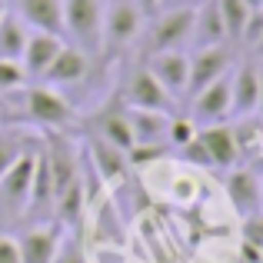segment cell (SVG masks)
I'll return each instance as SVG.
<instances>
[{
	"mask_svg": "<svg viewBox=\"0 0 263 263\" xmlns=\"http://www.w3.org/2000/svg\"><path fill=\"white\" fill-rule=\"evenodd\" d=\"M193 7H167L150 17L147 37H143V57L163 50H183L193 37Z\"/></svg>",
	"mask_w": 263,
	"mask_h": 263,
	"instance_id": "6da1fadb",
	"label": "cell"
},
{
	"mask_svg": "<svg viewBox=\"0 0 263 263\" xmlns=\"http://www.w3.org/2000/svg\"><path fill=\"white\" fill-rule=\"evenodd\" d=\"M64 33L84 53L103 50V0H64Z\"/></svg>",
	"mask_w": 263,
	"mask_h": 263,
	"instance_id": "7a4b0ae2",
	"label": "cell"
},
{
	"mask_svg": "<svg viewBox=\"0 0 263 263\" xmlns=\"http://www.w3.org/2000/svg\"><path fill=\"white\" fill-rule=\"evenodd\" d=\"M20 103H24V120L40 130H64L73 120L70 100L64 93H57V87H50V84L27 87L20 93Z\"/></svg>",
	"mask_w": 263,
	"mask_h": 263,
	"instance_id": "3957f363",
	"label": "cell"
},
{
	"mask_svg": "<svg viewBox=\"0 0 263 263\" xmlns=\"http://www.w3.org/2000/svg\"><path fill=\"white\" fill-rule=\"evenodd\" d=\"M143 27V10L137 0H110L103 7V50L117 53L127 44H134Z\"/></svg>",
	"mask_w": 263,
	"mask_h": 263,
	"instance_id": "277c9868",
	"label": "cell"
},
{
	"mask_svg": "<svg viewBox=\"0 0 263 263\" xmlns=\"http://www.w3.org/2000/svg\"><path fill=\"white\" fill-rule=\"evenodd\" d=\"M33 170H37V150H24V154L7 167V174L0 177V203H4L13 217L27 213L30 190H33Z\"/></svg>",
	"mask_w": 263,
	"mask_h": 263,
	"instance_id": "5b68a950",
	"label": "cell"
},
{
	"mask_svg": "<svg viewBox=\"0 0 263 263\" xmlns=\"http://www.w3.org/2000/svg\"><path fill=\"white\" fill-rule=\"evenodd\" d=\"M186 107H190V114H186V117H190L197 127L220 123L227 114H233V73H227V77L213 80L210 87H203L197 97L186 100Z\"/></svg>",
	"mask_w": 263,
	"mask_h": 263,
	"instance_id": "8992f818",
	"label": "cell"
},
{
	"mask_svg": "<svg viewBox=\"0 0 263 263\" xmlns=\"http://www.w3.org/2000/svg\"><path fill=\"white\" fill-rule=\"evenodd\" d=\"M233 67V50L223 44L217 47H197V50L190 53V80H186V100L190 97H197L203 87H210L213 80L227 77Z\"/></svg>",
	"mask_w": 263,
	"mask_h": 263,
	"instance_id": "52a82bcc",
	"label": "cell"
},
{
	"mask_svg": "<svg viewBox=\"0 0 263 263\" xmlns=\"http://www.w3.org/2000/svg\"><path fill=\"white\" fill-rule=\"evenodd\" d=\"M127 107H140V110H174V97L160 87V80L150 73L147 64H140L127 80Z\"/></svg>",
	"mask_w": 263,
	"mask_h": 263,
	"instance_id": "ba28073f",
	"label": "cell"
},
{
	"mask_svg": "<svg viewBox=\"0 0 263 263\" xmlns=\"http://www.w3.org/2000/svg\"><path fill=\"white\" fill-rule=\"evenodd\" d=\"M147 67L160 87L167 90L170 97H183L186 93V80H190V57L183 50H163V53H150L147 57Z\"/></svg>",
	"mask_w": 263,
	"mask_h": 263,
	"instance_id": "9c48e42d",
	"label": "cell"
},
{
	"mask_svg": "<svg viewBox=\"0 0 263 263\" xmlns=\"http://www.w3.org/2000/svg\"><path fill=\"white\" fill-rule=\"evenodd\" d=\"M64 240V227L53 220V223H33L30 230L20 233V257L24 263H53L57 257V247Z\"/></svg>",
	"mask_w": 263,
	"mask_h": 263,
	"instance_id": "30bf717a",
	"label": "cell"
},
{
	"mask_svg": "<svg viewBox=\"0 0 263 263\" xmlns=\"http://www.w3.org/2000/svg\"><path fill=\"white\" fill-rule=\"evenodd\" d=\"M197 143L203 147L210 167H223L230 170L240 157V140L233 134V127H220V123H210V127H200Z\"/></svg>",
	"mask_w": 263,
	"mask_h": 263,
	"instance_id": "8fae6325",
	"label": "cell"
},
{
	"mask_svg": "<svg viewBox=\"0 0 263 263\" xmlns=\"http://www.w3.org/2000/svg\"><path fill=\"white\" fill-rule=\"evenodd\" d=\"M17 13L30 30H44V33H64V0H17Z\"/></svg>",
	"mask_w": 263,
	"mask_h": 263,
	"instance_id": "7c38bea8",
	"label": "cell"
},
{
	"mask_svg": "<svg viewBox=\"0 0 263 263\" xmlns=\"http://www.w3.org/2000/svg\"><path fill=\"white\" fill-rule=\"evenodd\" d=\"M67 40L57 37V33H44V30H30V37H27V47H24V57H20V64H24L27 77H44L47 67L57 60L60 47H64Z\"/></svg>",
	"mask_w": 263,
	"mask_h": 263,
	"instance_id": "4fadbf2b",
	"label": "cell"
},
{
	"mask_svg": "<svg viewBox=\"0 0 263 263\" xmlns=\"http://www.w3.org/2000/svg\"><path fill=\"white\" fill-rule=\"evenodd\" d=\"M90 70V53H84L77 44H64L50 67H47L44 80L50 87H67V84H80Z\"/></svg>",
	"mask_w": 263,
	"mask_h": 263,
	"instance_id": "5bb4252c",
	"label": "cell"
},
{
	"mask_svg": "<svg viewBox=\"0 0 263 263\" xmlns=\"http://www.w3.org/2000/svg\"><path fill=\"white\" fill-rule=\"evenodd\" d=\"M260 103V64L247 60L233 70V114L250 117Z\"/></svg>",
	"mask_w": 263,
	"mask_h": 263,
	"instance_id": "9a60e30c",
	"label": "cell"
},
{
	"mask_svg": "<svg viewBox=\"0 0 263 263\" xmlns=\"http://www.w3.org/2000/svg\"><path fill=\"white\" fill-rule=\"evenodd\" d=\"M190 44L197 47H217V44H227V24L220 17V7L217 0H203L193 13V37Z\"/></svg>",
	"mask_w": 263,
	"mask_h": 263,
	"instance_id": "2e32d148",
	"label": "cell"
},
{
	"mask_svg": "<svg viewBox=\"0 0 263 263\" xmlns=\"http://www.w3.org/2000/svg\"><path fill=\"white\" fill-rule=\"evenodd\" d=\"M97 137H100L103 143H110V147L123 150L127 154L130 147H134V127H130V117H127V107H114V110H103L100 117H97Z\"/></svg>",
	"mask_w": 263,
	"mask_h": 263,
	"instance_id": "e0dca14e",
	"label": "cell"
},
{
	"mask_svg": "<svg viewBox=\"0 0 263 263\" xmlns=\"http://www.w3.org/2000/svg\"><path fill=\"white\" fill-rule=\"evenodd\" d=\"M127 117H130V127H134V140L137 143H167L170 114H163V110L127 107Z\"/></svg>",
	"mask_w": 263,
	"mask_h": 263,
	"instance_id": "ac0fdd59",
	"label": "cell"
},
{
	"mask_svg": "<svg viewBox=\"0 0 263 263\" xmlns=\"http://www.w3.org/2000/svg\"><path fill=\"white\" fill-rule=\"evenodd\" d=\"M27 37H30V27L17 17V13L7 10L0 17V60H20L24 57Z\"/></svg>",
	"mask_w": 263,
	"mask_h": 263,
	"instance_id": "d6986e66",
	"label": "cell"
},
{
	"mask_svg": "<svg viewBox=\"0 0 263 263\" xmlns=\"http://www.w3.org/2000/svg\"><path fill=\"white\" fill-rule=\"evenodd\" d=\"M227 190H230L233 206H237L240 213H247V217H250V213L257 210L260 200H263L260 183L253 180V174H247V170H233L230 180H227Z\"/></svg>",
	"mask_w": 263,
	"mask_h": 263,
	"instance_id": "ffe728a7",
	"label": "cell"
},
{
	"mask_svg": "<svg viewBox=\"0 0 263 263\" xmlns=\"http://www.w3.org/2000/svg\"><path fill=\"white\" fill-rule=\"evenodd\" d=\"M90 147H93V163H97V170L103 174V180L117 183L120 174L127 170V154H123V150H117V147H110V143H103L100 137H97Z\"/></svg>",
	"mask_w": 263,
	"mask_h": 263,
	"instance_id": "44dd1931",
	"label": "cell"
},
{
	"mask_svg": "<svg viewBox=\"0 0 263 263\" xmlns=\"http://www.w3.org/2000/svg\"><path fill=\"white\" fill-rule=\"evenodd\" d=\"M217 7H220V17H223V24H227V40H237L240 44L253 7L247 4V0H217Z\"/></svg>",
	"mask_w": 263,
	"mask_h": 263,
	"instance_id": "7402d4cb",
	"label": "cell"
},
{
	"mask_svg": "<svg viewBox=\"0 0 263 263\" xmlns=\"http://www.w3.org/2000/svg\"><path fill=\"white\" fill-rule=\"evenodd\" d=\"M27 84V70L20 60H0V93H13L24 90Z\"/></svg>",
	"mask_w": 263,
	"mask_h": 263,
	"instance_id": "603a6c76",
	"label": "cell"
},
{
	"mask_svg": "<svg viewBox=\"0 0 263 263\" xmlns=\"http://www.w3.org/2000/svg\"><path fill=\"white\" fill-rule=\"evenodd\" d=\"M200 127L190 120V117H170V130H167V140L174 143V147H190L193 140H197Z\"/></svg>",
	"mask_w": 263,
	"mask_h": 263,
	"instance_id": "cb8c5ba5",
	"label": "cell"
},
{
	"mask_svg": "<svg viewBox=\"0 0 263 263\" xmlns=\"http://www.w3.org/2000/svg\"><path fill=\"white\" fill-rule=\"evenodd\" d=\"M24 150H30V147H24V137L20 134H13V130H4V134H0V177L7 174V167H10Z\"/></svg>",
	"mask_w": 263,
	"mask_h": 263,
	"instance_id": "d4e9b609",
	"label": "cell"
},
{
	"mask_svg": "<svg viewBox=\"0 0 263 263\" xmlns=\"http://www.w3.org/2000/svg\"><path fill=\"white\" fill-rule=\"evenodd\" d=\"M260 40H263V7L250 13V20H247V27H243V37H240V44L250 47V50H260Z\"/></svg>",
	"mask_w": 263,
	"mask_h": 263,
	"instance_id": "484cf974",
	"label": "cell"
},
{
	"mask_svg": "<svg viewBox=\"0 0 263 263\" xmlns=\"http://www.w3.org/2000/svg\"><path fill=\"white\" fill-rule=\"evenodd\" d=\"M53 263H87L84 260V250H80V243H73V240H60L57 247V257H53Z\"/></svg>",
	"mask_w": 263,
	"mask_h": 263,
	"instance_id": "4316f807",
	"label": "cell"
},
{
	"mask_svg": "<svg viewBox=\"0 0 263 263\" xmlns=\"http://www.w3.org/2000/svg\"><path fill=\"white\" fill-rule=\"evenodd\" d=\"M0 263H24L20 257V243L10 233H0Z\"/></svg>",
	"mask_w": 263,
	"mask_h": 263,
	"instance_id": "83f0119b",
	"label": "cell"
},
{
	"mask_svg": "<svg viewBox=\"0 0 263 263\" xmlns=\"http://www.w3.org/2000/svg\"><path fill=\"white\" fill-rule=\"evenodd\" d=\"M247 243L257 247V250H263V220H257L253 213L247 217Z\"/></svg>",
	"mask_w": 263,
	"mask_h": 263,
	"instance_id": "f1b7e54d",
	"label": "cell"
},
{
	"mask_svg": "<svg viewBox=\"0 0 263 263\" xmlns=\"http://www.w3.org/2000/svg\"><path fill=\"white\" fill-rule=\"evenodd\" d=\"M137 7L143 10V17H154V13L163 7V0H137Z\"/></svg>",
	"mask_w": 263,
	"mask_h": 263,
	"instance_id": "f546056e",
	"label": "cell"
},
{
	"mask_svg": "<svg viewBox=\"0 0 263 263\" xmlns=\"http://www.w3.org/2000/svg\"><path fill=\"white\" fill-rule=\"evenodd\" d=\"M163 4H167V7H193V10H197L203 0H163Z\"/></svg>",
	"mask_w": 263,
	"mask_h": 263,
	"instance_id": "4dcf8cb0",
	"label": "cell"
},
{
	"mask_svg": "<svg viewBox=\"0 0 263 263\" xmlns=\"http://www.w3.org/2000/svg\"><path fill=\"white\" fill-rule=\"evenodd\" d=\"M257 110L263 114V64H260V103H257Z\"/></svg>",
	"mask_w": 263,
	"mask_h": 263,
	"instance_id": "1f68e13d",
	"label": "cell"
},
{
	"mask_svg": "<svg viewBox=\"0 0 263 263\" xmlns=\"http://www.w3.org/2000/svg\"><path fill=\"white\" fill-rule=\"evenodd\" d=\"M247 4H250L253 10H260V7H263V0H247Z\"/></svg>",
	"mask_w": 263,
	"mask_h": 263,
	"instance_id": "d6a6232c",
	"label": "cell"
},
{
	"mask_svg": "<svg viewBox=\"0 0 263 263\" xmlns=\"http://www.w3.org/2000/svg\"><path fill=\"white\" fill-rule=\"evenodd\" d=\"M4 13H7V4H4V0H0V17H4Z\"/></svg>",
	"mask_w": 263,
	"mask_h": 263,
	"instance_id": "836d02e7",
	"label": "cell"
},
{
	"mask_svg": "<svg viewBox=\"0 0 263 263\" xmlns=\"http://www.w3.org/2000/svg\"><path fill=\"white\" fill-rule=\"evenodd\" d=\"M260 50H263V40H260Z\"/></svg>",
	"mask_w": 263,
	"mask_h": 263,
	"instance_id": "e575fe53",
	"label": "cell"
}]
</instances>
